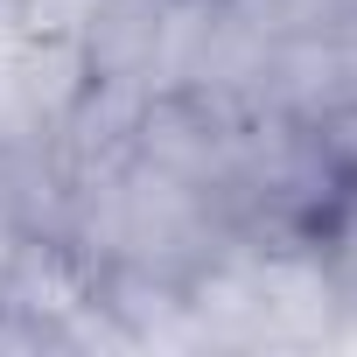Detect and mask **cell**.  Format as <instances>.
I'll return each mask as SVG.
<instances>
[{"label":"cell","mask_w":357,"mask_h":357,"mask_svg":"<svg viewBox=\"0 0 357 357\" xmlns=\"http://www.w3.org/2000/svg\"><path fill=\"white\" fill-rule=\"evenodd\" d=\"M190 350H336L343 301L308 231H231L183 287Z\"/></svg>","instance_id":"obj_1"},{"label":"cell","mask_w":357,"mask_h":357,"mask_svg":"<svg viewBox=\"0 0 357 357\" xmlns=\"http://www.w3.org/2000/svg\"><path fill=\"white\" fill-rule=\"evenodd\" d=\"M301 231H308V245L322 252L329 287H336V301H343V336H336V343H357V161L329 175V190H322V204L308 211Z\"/></svg>","instance_id":"obj_2"}]
</instances>
